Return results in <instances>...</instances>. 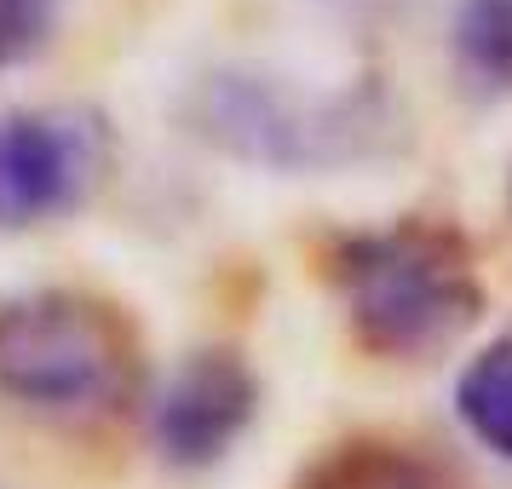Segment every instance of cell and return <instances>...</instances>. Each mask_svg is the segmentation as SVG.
Returning <instances> with one entry per match:
<instances>
[{
  "label": "cell",
  "instance_id": "cell-1",
  "mask_svg": "<svg viewBox=\"0 0 512 489\" xmlns=\"http://www.w3.org/2000/svg\"><path fill=\"white\" fill-rule=\"evenodd\" d=\"M328 277L346 300L357 346L386 363L438 357L484 311L472 242L438 219H397L386 231L340 236Z\"/></svg>",
  "mask_w": 512,
  "mask_h": 489
},
{
  "label": "cell",
  "instance_id": "cell-2",
  "mask_svg": "<svg viewBox=\"0 0 512 489\" xmlns=\"http://www.w3.org/2000/svg\"><path fill=\"white\" fill-rule=\"evenodd\" d=\"M190 127L236 162L317 173V167H357L392 156L403 127L392 98L357 81L334 93H311L265 70H213L185 98Z\"/></svg>",
  "mask_w": 512,
  "mask_h": 489
},
{
  "label": "cell",
  "instance_id": "cell-3",
  "mask_svg": "<svg viewBox=\"0 0 512 489\" xmlns=\"http://www.w3.org/2000/svg\"><path fill=\"white\" fill-rule=\"evenodd\" d=\"M139 386V340L110 300L29 288L0 300V397L29 415H116Z\"/></svg>",
  "mask_w": 512,
  "mask_h": 489
},
{
  "label": "cell",
  "instance_id": "cell-4",
  "mask_svg": "<svg viewBox=\"0 0 512 489\" xmlns=\"http://www.w3.org/2000/svg\"><path fill=\"white\" fill-rule=\"evenodd\" d=\"M110 167V127L93 110H6L0 116V231L81 208Z\"/></svg>",
  "mask_w": 512,
  "mask_h": 489
},
{
  "label": "cell",
  "instance_id": "cell-5",
  "mask_svg": "<svg viewBox=\"0 0 512 489\" xmlns=\"http://www.w3.org/2000/svg\"><path fill=\"white\" fill-rule=\"evenodd\" d=\"M254 409H259L254 369L225 346H202L162 380L156 409H150V438H156L167 466L196 472V466H213L248 432Z\"/></svg>",
  "mask_w": 512,
  "mask_h": 489
},
{
  "label": "cell",
  "instance_id": "cell-6",
  "mask_svg": "<svg viewBox=\"0 0 512 489\" xmlns=\"http://www.w3.org/2000/svg\"><path fill=\"white\" fill-rule=\"evenodd\" d=\"M455 409L489 455L512 461V334L489 340L455 380Z\"/></svg>",
  "mask_w": 512,
  "mask_h": 489
},
{
  "label": "cell",
  "instance_id": "cell-7",
  "mask_svg": "<svg viewBox=\"0 0 512 489\" xmlns=\"http://www.w3.org/2000/svg\"><path fill=\"white\" fill-rule=\"evenodd\" d=\"M455 64L472 93H512V0H461L455 6Z\"/></svg>",
  "mask_w": 512,
  "mask_h": 489
},
{
  "label": "cell",
  "instance_id": "cell-8",
  "mask_svg": "<svg viewBox=\"0 0 512 489\" xmlns=\"http://www.w3.org/2000/svg\"><path fill=\"white\" fill-rule=\"evenodd\" d=\"M294 489H432V478L392 443H340Z\"/></svg>",
  "mask_w": 512,
  "mask_h": 489
},
{
  "label": "cell",
  "instance_id": "cell-9",
  "mask_svg": "<svg viewBox=\"0 0 512 489\" xmlns=\"http://www.w3.org/2000/svg\"><path fill=\"white\" fill-rule=\"evenodd\" d=\"M52 0H0V64L29 52L41 35H47Z\"/></svg>",
  "mask_w": 512,
  "mask_h": 489
},
{
  "label": "cell",
  "instance_id": "cell-10",
  "mask_svg": "<svg viewBox=\"0 0 512 489\" xmlns=\"http://www.w3.org/2000/svg\"><path fill=\"white\" fill-rule=\"evenodd\" d=\"M357 6H374V0H357Z\"/></svg>",
  "mask_w": 512,
  "mask_h": 489
}]
</instances>
